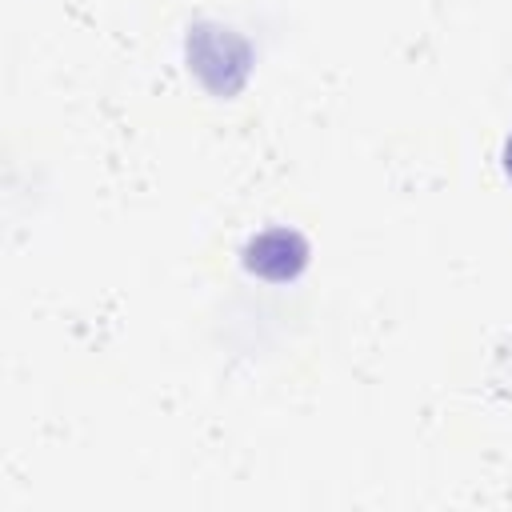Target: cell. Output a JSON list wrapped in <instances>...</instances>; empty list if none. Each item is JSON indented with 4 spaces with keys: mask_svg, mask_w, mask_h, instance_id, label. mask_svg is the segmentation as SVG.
I'll use <instances>...</instances> for the list:
<instances>
[{
    "mask_svg": "<svg viewBox=\"0 0 512 512\" xmlns=\"http://www.w3.org/2000/svg\"><path fill=\"white\" fill-rule=\"evenodd\" d=\"M296 248H300L296 236H288V232H268V236H260V240L248 248V264H252L256 272H264V276L284 280V276H292V272L300 268V260H284V252H296Z\"/></svg>",
    "mask_w": 512,
    "mask_h": 512,
    "instance_id": "6da1fadb",
    "label": "cell"
},
{
    "mask_svg": "<svg viewBox=\"0 0 512 512\" xmlns=\"http://www.w3.org/2000/svg\"><path fill=\"white\" fill-rule=\"evenodd\" d=\"M504 168H508V176H512V136H508V148H504Z\"/></svg>",
    "mask_w": 512,
    "mask_h": 512,
    "instance_id": "7a4b0ae2",
    "label": "cell"
}]
</instances>
